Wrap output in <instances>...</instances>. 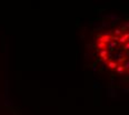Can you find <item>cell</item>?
Instances as JSON below:
<instances>
[{
  "mask_svg": "<svg viewBox=\"0 0 129 115\" xmlns=\"http://www.w3.org/2000/svg\"><path fill=\"white\" fill-rule=\"evenodd\" d=\"M95 45L98 59L108 70L129 75V20L100 33Z\"/></svg>",
  "mask_w": 129,
  "mask_h": 115,
  "instance_id": "1",
  "label": "cell"
}]
</instances>
